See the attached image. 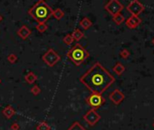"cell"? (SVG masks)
<instances>
[{
	"label": "cell",
	"instance_id": "obj_9",
	"mask_svg": "<svg viewBox=\"0 0 154 130\" xmlns=\"http://www.w3.org/2000/svg\"><path fill=\"white\" fill-rule=\"evenodd\" d=\"M2 113H3V115L5 116V117H6L7 119H10V118H12L13 116L15 114V110L13 107L10 106V105H8V106L5 107L4 109H3V111H2Z\"/></svg>",
	"mask_w": 154,
	"mask_h": 130
},
{
	"label": "cell",
	"instance_id": "obj_10",
	"mask_svg": "<svg viewBox=\"0 0 154 130\" xmlns=\"http://www.w3.org/2000/svg\"><path fill=\"white\" fill-rule=\"evenodd\" d=\"M106 9H107L110 13L114 14L120 9V7H119V5H118L117 2H115V1H111V2H110L109 4L106 6Z\"/></svg>",
	"mask_w": 154,
	"mask_h": 130
},
{
	"label": "cell",
	"instance_id": "obj_12",
	"mask_svg": "<svg viewBox=\"0 0 154 130\" xmlns=\"http://www.w3.org/2000/svg\"><path fill=\"white\" fill-rule=\"evenodd\" d=\"M79 24H80V26L84 30H88L92 26V22L89 18H87V17H84V18L81 20V22L79 23Z\"/></svg>",
	"mask_w": 154,
	"mask_h": 130
},
{
	"label": "cell",
	"instance_id": "obj_18",
	"mask_svg": "<svg viewBox=\"0 0 154 130\" xmlns=\"http://www.w3.org/2000/svg\"><path fill=\"white\" fill-rule=\"evenodd\" d=\"M63 42H64L66 45H71V44H72V42H74V38H72V33H68V34L65 35L63 39Z\"/></svg>",
	"mask_w": 154,
	"mask_h": 130
},
{
	"label": "cell",
	"instance_id": "obj_7",
	"mask_svg": "<svg viewBox=\"0 0 154 130\" xmlns=\"http://www.w3.org/2000/svg\"><path fill=\"white\" fill-rule=\"evenodd\" d=\"M109 99H110V100L113 103V104L116 105V106H118V105H120L123 100H124L125 96H124V94L121 91V90H118V89H116V90H114L109 95Z\"/></svg>",
	"mask_w": 154,
	"mask_h": 130
},
{
	"label": "cell",
	"instance_id": "obj_6",
	"mask_svg": "<svg viewBox=\"0 0 154 130\" xmlns=\"http://www.w3.org/2000/svg\"><path fill=\"white\" fill-rule=\"evenodd\" d=\"M84 119L89 126H93L98 123V121L101 119V116L95 111L94 109H90L85 115L84 116Z\"/></svg>",
	"mask_w": 154,
	"mask_h": 130
},
{
	"label": "cell",
	"instance_id": "obj_11",
	"mask_svg": "<svg viewBox=\"0 0 154 130\" xmlns=\"http://www.w3.org/2000/svg\"><path fill=\"white\" fill-rule=\"evenodd\" d=\"M25 80H26V81L28 84H33V83H35L37 81V76L34 72H29L25 76Z\"/></svg>",
	"mask_w": 154,
	"mask_h": 130
},
{
	"label": "cell",
	"instance_id": "obj_19",
	"mask_svg": "<svg viewBox=\"0 0 154 130\" xmlns=\"http://www.w3.org/2000/svg\"><path fill=\"white\" fill-rule=\"evenodd\" d=\"M36 29L40 33H45L47 29V25L45 23H38V24H36Z\"/></svg>",
	"mask_w": 154,
	"mask_h": 130
},
{
	"label": "cell",
	"instance_id": "obj_1",
	"mask_svg": "<svg viewBox=\"0 0 154 130\" xmlns=\"http://www.w3.org/2000/svg\"><path fill=\"white\" fill-rule=\"evenodd\" d=\"M80 81L92 92L102 95L111 87L115 79L100 62L93 66L80 77Z\"/></svg>",
	"mask_w": 154,
	"mask_h": 130
},
{
	"label": "cell",
	"instance_id": "obj_21",
	"mask_svg": "<svg viewBox=\"0 0 154 130\" xmlns=\"http://www.w3.org/2000/svg\"><path fill=\"white\" fill-rule=\"evenodd\" d=\"M7 60L11 63H15V62L17 60V56L14 53H11L7 56Z\"/></svg>",
	"mask_w": 154,
	"mask_h": 130
},
{
	"label": "cell",
	"instance_id": "obj_14",
	"mask_svg": "<svg viewBox=\"0 0 154 130\" xmlns=\"http://www.w3.org/2000/svg\"><path fill=\"white\" fill-rule=\"evenodd\" d=\"M67 130H87V129L84 126H82L78 121H75V122H74L69 126V128Z\"/></svg>",
	"mask_w": 154,
	"mask_h": 130
},
{
	"label": "cell",
	"instance_id": "obj_2",
	"mask_svg": "<svg viewBox=\"0 0 154 130\" xmlns=\"http://www.w3.org/2000/svg\"><path fill=\"white\" fill-rule=\"evenodd\" d=\"M28 14L38 23H45L53 15V9L45 0H39L28 10Z\"/></svg>",
	"mask_w": 154,
	"mask_h": 130
},
{
	"label": "cell",
	"instance_id": "obj_22",
	"mask_svg": "<svg viewBox=\"0 0 154 130\" xmlns=\"http://www.w3.org/2000/svg\"><path fill=\"white\" fill-rule=\"evenodd\" d=\"M10 128H11V130H20V126H19L18 123L14 122L13 124L10 126Z\"/></svg>",
	"mask_w": 154,
	"mask_h": 130
},
{
	"label": "cell",
	"instance_id": "obj_25",
	"mask_svg": "<svg viewBox=\"0 0 154 130\" xmlns=\"http://www.w3.org/2000/svg\"><path fill=\"white\" fill-rule=\"evenodd\" d=\"M153 126H154V123H153Z\"/></svg>",
	"mask_w": 154,
	"mask_h": 130
},
{
	"label": "cell",
	"instance_id": "obj_3",
	"mask_svg": "<svg viewBox=\"0 0 154 130\" xmlns=\"http://www.w3.org/2000/svg\"><path fill=\"white\" fill-rule=\"evenodd\" d=\"M67 57L75 66H80L89 57V53L80 44H76L74 47H72L68 51Z\"/></svg>",
	"mask_w": 154,
	"mask_h": 130
},
{
	"label": "cell",
	"instance_id": "obj_4",
	"mask_svg": "<svg viewBox=\"0 0 154 130\" xmlns=\"http://www.w3.org/2000/svg\"><path fill=\"white\" fill-rule=\"evenodd\" d=\"M42 60L45 62V64H47L48 66L53 67L60 60H61V57L59 54L56 53V51L54 49H49L45 54L42 57Z\"/></svg>",
	"mask_w": 154,
	"mask_h": 130
},
{
	"label": "cell",
	"instance_id": "obj_8",
	"mask_svg": "<svg viewBox=\"0 0 154 130\" xmlns=\"http://www.w3.org/2000/svg\"><path fill=\"white\" fill-rule=\"evenodd\" d=\"M31 33H32L31 30H30L26 25H23L22 27H20V29L17 31V34H18V36L20 37L21 39H23V40L27 39L28 37L30 36Z\"/></svg>",
	"mask_w": 154,
	"mask_h": 130
},
{
	"label": "cell",
	"instance_id": "obj_15",
	"mask_svg": "<svg viewBox=\"0 0 154 130\" xmlns=\"http://www.w3.org/2000/svg\"><path fill=\"white\" fill-rule=\"evenodd\" d=\"M53 15L54 16V18H56L57 20H60V19H62L64 16V13L60 8H56L55 10H53Z\"/></svg>",
	"mask_w": 154,
	"mask_h": 130
},
{
	"label": "cell",
	"instance_id": "obj_13",
	"mask_svg": "<svg viewBox=\"0 0 154 130\" xmlns=\"http://www.w3.org/2000/svg\"><path fill=\"white\" fill-rule=\"evenodd\" d=\"M84 33H83V32L81 31L80 29H75L72 33V38H74V40H75V41H80L81 39L84 37Z\"/></svg>",
	"mask_w": 154,
	"mask_h": 130
},
{
	"label": "cell",
	"instance_id": "obj_24",
	"mask_svg": "<svg viewBox=\"0 0 154 130\" xmlns=\"http://www.w3.org/2000/svg\"><path fill=\"white\" fill-rule=\"evenodd\" d=\"M0 82H1V80H0Z\"/></svg>",
	"mask_w": 154,
	"mask_h": 130
},
{
	"label": "cell",
	"instance_id": "obj_5",
	"mask_svg": "<svg viewBox=\"0 0 154 130\" xmlns=\"http://www.w3.org/2000/svg\"><path fill=\"white\" fill-rule=\"evenodd\" d=\"M86 102L89 106L93 108V109L96 110L97 108H100L101 106H102L105 103V99L100 94L93 93L86 99Z\"/></svg>",
	"mask_w": 154,
	"mask_h": 130
},
{
	"label": "cell",
	"instance_id": "obj_17",
	"mask_svg": "<svg viewBox=\"0 0 154 130\" xmlns=\"http://www.w3.org/2000/svg\"><path fill=\"white\" fill-rule=\"evenodd\" d=\"M36 130H51V126L46 122H40L36 126Z\"/></svg>",
	"mask_w": 154,
	"mask_h": 130
},
{
	"label": "cell",
	"instance_id": "obj_16",
	"mask_svg": "<svg viewBox=\"0 0 154 130\" xmlns=\"http://www.w3.org/2000/svg\"><path fill=\"white\" fill-rule=\"evenodd\" d=\"M113 72H114L116 74H118V75H121V74L124 72V67L123 66V64L121 63L118 62V63L113 67Z\"/></svg>",
	"mask_w": 154,
	"mask_h": 130
},
{
	"label": "cell",
	"instance_id": "obj_20",
	"mask_svg": "<svg viewBox=\"0 0 154 130\" xmlns=\"http://www.w3.org/2000/svg\"><path fill=\"white\" fill-rule=\"evenodd\" d=\"M30 91H31V93L34 96H37L41 93V89L39 88V86H37V85H34L31 88V90H30Z\"/></svg>",
	"mask_w": 154,
	"mask_h": 130
},
{
	"label": "cell",
	"instance_id": "obj_23",
	"mask_svg": "<svg viewBox=\"0 0 154 130\" xmlns=\"http://www.w3.org/2000/svg\"><path fill=\"white\" fill-rule=\"evenodd\" d=\"M2 20H3V17H2V15H0V22H1V21H2Z\"/></svg>",
	"mask_w": 154,
	"mask_h": 130
}]
</instances>
